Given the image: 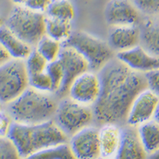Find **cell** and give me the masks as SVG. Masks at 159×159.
Returning a JSON list of instances; mask_svg holds the SVG:
<instances>
[{"label": "cell", "instance_id": "d4e9b609", "mask_svg": "<svg viewBox=\"0 0 159 159\" xmlns=\"http://www.w3.org/2000/svg\"><path fill=\"white\" fill-rule=\"evenodd\" d=\"M46 71L52 81L53 92L57 94L61 88L64 81V71L61 61L59 60H56L52 62H49L47 66Z\"/></svg>", "mask_w": 159, "mask_h": 159}, {"label": "cell", "instance_id": "1f68e13d", "mask_svg": "<svg viewBox=\"0 0 159 159\" xmlns=\"http://www.w3.org/2000/svg\"><path fill=\"white\" fill-rule=\"evenodd\" d=\"M12 58H11L10 54L7 52L6 49H4L3 45L0 43V66L3 65L4 63H6L7 61H9Z\"/></svg>", "mask_w": 159, "mask_h": 159}, {"label": "cell", "instance_id": "ac0fdd59", "mask_svg": "<svg viewBox=\"0 0 159 159\" xmlns=\"http://www.w3.org/2000/svg\"><path fill=\"white\" fill-rule=\"evenodd\" d=\"M140 45L150 54L159 57V21H145L140 27Z\"/></svg>", "mask_w": 159, "mask_h": 159}, {"label": "cell", "instance_id": "52a82bcc", "mask_svg": "<svg viewBox=\"0 0 159 159\" xmlns=\"http://www.w3.org/2000/svg\"><path fill=\"white\" fill-rule=\"evenodd\" d=\"M29 87L25 60L11 59L0 66V103L9 104Z\"/></svg>", "mask_w": 159, "mask_h": 159}, {"label": "cell", "instance_id": "4316f807", "mask_svg": "<svg viewBox=\"0 0 159 159\" xmlns=\"http://www.w3.org/2000/svg\"><path fill=\"white\" fill-rule=\"evenodd\" d=\"M0 159H22L16 145L8 136L0 137Z\"/></svg>", "mask_w": 159, "mask_h": 159}, {"label": "cell", "instance_id": "cb8c5ba5", "mask_svg": "<svg viewBox=\"0 0 159 159\" xmlns=\"http://www.w3.org/2000/svg\"><path fill=\"white\" fill-rule=\"evenodd\" d=\"M25 63L28 76L45 71L49 64L46 59L40 55L36 49H33L32 52L25 60Z\"/></svg>", "mask_w": 159, "mask_h": 159}, {"label": "cell", "instance_id": "ba28073f", "mask_svg": "<svg viewBox=\"0 0 159 159\" xmlns=\"http://www.w3.org/2000/svg\"><path fill=\"white\" fill-rule=\"evenodd\" d=\"M101 92V80L94 71H86L76 78L67 91L69 98L85 106H94Z\"/></svg>", "mask_w": 159, "mask_h": 159}, {"label": "cell", "instance_id": "277c9868", "mask_svg": "<svg viewBox=\"0 0 159 159\" xmlns=\"http://www.w3.org/2000/svg\"><path fill=\"white\" fill-rule=\"evenodd\" d=\"M45 20L44 13L24 5H16L10 11L5 26L26 44L35 47L45 35Z\"/></svg>", "mask_w": 159, "mask_h": 159}, {"label": "cell", "instance_id": "74e56055", "mask_svg": "<svg viewBox=\"0 0 159 159\" xmlns=\"http://www.w3.org/2000/svg\"><path fill=\"white\" fill-rule=\"evenodd\" d=\"M100 159H107V158H104V157H101Z\"/></svg>", "mask_w": 159, "mask_h": 159}, {"label": "cell", "instance_id": "603a6c76", "mask_svg": "<svg viewBox=\"0 0 159 159\" xmlns=\"http://www.w3.org/2000/svg\"><path fill=\"white\" fill-rule=\"evenodd\" d=\"M35 49L49 63L58 60L61 51L62 43L49 38V36L44 35L37 43Z\"/></svg>", "mask_w": 159, "mask_h": 159}, {"label": "cell", "instance_id": "836d02e7", "mask_svg": "<svg viewBox=\"0 0 159 159\" xmlns=\"http://www.w3.org/2000/svg\"><path fill=\"white\" fill-rule=\"evenodd\" d=\"M16 5H24L26 0H11Z\"/></svg>", "mask_w": 159, "mask_h": 159}, {"label": "cell", "instance_id": "3957f363", "mask_svg": "<svg viewBox=\"0 0 159 159\" xmlns=\"http://www.w3.org/2000/svg\"><path fill=\"white\" fill-rule=\"evenodd\" d=\"M8 105L7 112L14 122L24 124H42L52 120L58 103L50 93L28 87Z\"/></svg>", "mask_w": 159, "mask_h": 159}, {"label": "cell", "instance_id": "8d00e7d4", "mask_svg": "<svg viewBox=\"0 0 159 159\" xmlns=\"http://www.w3.org/2000/svg\"><path fill=\"white\" fill-rule=\"evenodd\" d=\"M2 111V103H0V111Z\"/></svg>", "mask_w": 159, "mask_h": 159}, {"label": "cell", "instance_id": "4dcf8cb0", "mask_svg": "<svg viewBox=\"0 0 159 159\" xmlns=\"http://www.w3.org/2000/svg\"><path fill=\"white\" fill-rule=\"evenodd\" d=\"M51 0H26L24 6L28 9L41 13H45Z\"/></svg>", "mask_w": 159, "mask_h": 159}, {"label": "cell", "instance_id": "44dd1931", "mask_svg": "<svg viewBox=\"0 0 159 159\" xmlns=\"http://www.w3.org/2000/svg\"><path fill=\"white\" fill-rule=\"evenodd\" d=\"M44 14L47 17L71 22L74 19L76 11L70 0H51Z\"/></svg>", "mask_w": 159, "mask_h": 159}, {"label": "cell", "instance_id": "83f0119b", "mask_svg": "<svg viewBox=\"0 0 159 159\" xmlns=\"http://www.w3.org/2000/svg\"><path fill=\"white\" fill-rule=\"evenodd\" d=\"M133 3L140 13L146 16L159 15V0H134Z\"/></svg>", "mask_w": 159, "mask_h": 159}, {"label": "cell", "instance_id": "f546056e", "mask_svg": "<svg viewBox=\"0 0 159 159\" xmlns=\"http://www.w3.org/2000/svg\"><path fill=\"white\" fill-rule=\"evenodd\" d=\"M13 119L6 111H0V137H6L9 134Z\"/></svg>", "mask_w": 159, "mask_h": 159}, {"label": "cell", "instance_id": "5bb4252c", "mask_svg": "<svg viewBox=\"0 0 159 159\" xmlns=\"http://www.w3.org/2000/svg\"><path fill=\"white\" fill-rule=\"evenodd\" d=\"M148 154L144 148L136 127L122 129V138L114 159H147Z\"/></svg>", "mask_w": 159, "mask_h": 159}, {"label": "cell", "instance_id": "6da1fadb", "mask_svg": "<svg viewBox=\"0 0 159 159\" xmlns=\"http://www.w3.org/2000/svg\"><path fill=\"white\" fill-rule=\"evenodd\" d=\"M101 92L93 106L98 124L126 123L134 99L147 88L145 75L130 70L117 58L111 59L99 71Z\"/></svg>", "mask_w": 159, "mask_h": 159}, {"label": "cell", "instance_id": "484cf974", "mask_svg": "<svg viewBox=\"0 0 159 159\" xmlns=\"http://www.w3.org/2000/svg\"><path fill=\"white\" fill-rule=\"evenodd\" d=\"M29 87L44 93H54L52 81L46 71L29 76Z\"/></svg>", "mask_w": 159, "mask_h": 159}, {"label": "cell", "instance_id": "30bf717a", "mask_svg": "<svg viewBox=\"0 0 159 159\" xmlns=\"http://www.w3.org/2000/svg\"><path fill=\"white\" fill-rule=\"evenodd\" d=\"M58 60L61 63L64 71V81L57 95L64 97L67 94V91L71 84L75 78L89 70L88 62L79 53L72 47L62 44V49Z\"/></svg>", "mask_w": 159, "mask_h": 159}, {"label": "cell", "instance_id": "7a4b0ae2", "mask_svg": "<svg viewBox=\"0 0 159 159\" xmlns=\"http://www.w3.org/2000/svg\"><path fill=\"white\" fill-rule=\"evenodd\" d=\"M8 137L16 145L21 157L40 150L66 143L68 140V137L52 120L37 124L13 122Z\"/></svg>", "mask_w": 159, "mask_h": 159}, {"label": "cell", "instance_id": "9a60e30c", "mask_svg": "<svg viewBox=\"0 0 159 159\" xmlns=\"http://www.w3.org/2000/svg\"><path fill=\"white\" fill-rule=\"evenodd\" d=\"M140 33L138 26H115L109 33L108 44L117 53L140 45Z\"/></svg>", "mask_w": 159, "mask_h": 159}, {"label": "cell", "instance_id": "e575fe53", "mask_svg": "<svg viewBox=\"0 0 159 159\" xmlns=\"http://www.w3.org/2000/svg\"><path fill=\"white\" fill-rule=\"evenodd\" d=\"M154 119L159 123V105L158 107H157V111H156V114H155V116H154Z\"/></svg>", "mask_w": 159, "mask_h": 159}, {"label": "cell", "instance_id": "4fadbf2b", "mask_svg": "<svg viewBox=\"0 0 159 159\" xmlns=\"http://www.w3.org/2000/svg\"><path fill=\"white\" fill-rule=\"evenodd\" d=\"M116 57L130 70L141 74L159 68V57L150 54L140 45L117 53Z\"/></svg>", "mask_w": 159, "mask_h": 159}, {"label": "cell", "instance_id": "2e32d148", "mask_svg": "<svg viewBox=\"0 0 159 159\" xmlns=\"http://www.w3.org/2000/svg\"><path fill=\"white\" fill-rule=\"evenodd\" d=\"M101 157L114 159L122 138V129L117 124H105L98 129Z\"/></svg>", "mask_w": 159, "mask_h": 159}, {"label": "cell", "instance_id": "8992f818", "mask_svg": "<svg viewBox=\"0 0 159 159\" xmlns=\"http://www.w3.org/2000/svg\"><path fill=\"white\" fill-rule=\"evenodd\" d=\"M55 122L67 137H71L94 120L91 107L80 104L71 98H66L57 105Z\"/></svg>", "mask_w": 159, "mask_h": 159}, {"label": "cell", "instance_id": "9c48e42d", "mask_svg": "<svg viewBox=\"0 0 159 159\" xmlns=\"http://www.w3.org/2000/svg\"><path fill=\"white\" fill-rule=\"evenodd\" d=\"M159 105V96L149 89H145L134 99L127 116L129 126L138 127L154 118Z\"/></svg>", "mask_w": 159, "mask_h": 159}, {"label": "cell", "instance_id": "f1b7e54d", "mask_svg": "<svg viewBox=\"0 0 159 159\" xmlns=\"http://www.w3.org/2000/svg\"><path fill=\"white\" fill-rule=\"evenodd\" d=\"M144 75L146 78L147 89L159 96V68Z\"/></svg>", "mask_w": 159, "mask_h": 159}, {"label": "cell", "instance_id": "7402d4cb", "mask_svg": "<svg viewBox=\"0 0 159 159\" xmlns=\"http://www.w3.org/2000/svg\"><path fill=\"white\" fill-rule=\"evenodd\" d=\"M22 159H76L68 144L51 146L22 157Z\"/></svg>", "mask_w": 159, "mask_h": 159}, {"label": "cell", "instance_id": "d590c367", "mask_svg": "<svg viewBox=\"0 0 159 159\" xmlns=\"http://www.w3.org/2000/svg\"><path fill=\"white\" fill-rule=\"evenodd\" d=\"M3 25H4V24H3V18H2V16H0V27L2 26H3Z\"/></svg>", "mask_w": 159, "mask_h": 159}, {"label": "cell", "instance_id": "e0dca14e", "mask_svg": "<svg viewBox=\"0 0 159 159\" xmlns=\"http://www.w3.org/2000/svg\"><path fill=\"white\" fill-rule=\"evenodd\" d=\"M0 43L12 59L26 60L33 50V47L20 40L5 25L0 27Z\"/></svg>", "mask_w": 159, "mask_h": 159}, {"label": "cell", "instance_id": "d6a6232c", "mask_svg": "<svg viewBox=\"0 0 159 159\" xmlns=\"http://www.w3.org/2000/svg\"><path fill=\"white\" fill-rule=\"evenodd\" d=\"M147 159H159V149L157 150L155 152L150 154Z\"/></svg>", "mask_w": 159, "mask_h": 159}, {"label": "cell", "instance_id": "ffe728a7", "mask_svg": "<svg viewBox=\"0 0 159 159\" xmlns=\"http://www.w3.org/2000/svg\"><path fill=\"white\" fill-rule=\"evenodd\" d=\"M72 33L71 21L46 16L45 35L61 43L67 41Z\"/></svg>", "mask_w": 159, "mask_h": 159}, {"label": "cell", "instance_id": "7c38bea8", "mask_svg": "<svg viewBox=\"0 0 159 159\" xmlns=\"http://www.w3.org/2000/svg\"><path fill=\"white\" fill-rule=\"evenodd\" d=\"M105 19L110 26H137L140 11L129 0H110L105 9Z\"/></svg>", "mask_w": 159, "mask_h": 159}, {"label": "cell", "instance_id": "5b68a950", "mask_svg": "<svg viewBox=\"0 0 159 159\" xmlns=\"http://www.w3.org/2000/svg\"><path fill=\"white\" fill-rule=\"evenodd\" d=\"M72 47L87 61L89 70L100 71L113 59V50L104 40L84 31L72 32L64 43Z\"/></svg>", "mask_w": 159, "mask_h": 159}, {"label": "cell", "instance_id": "8fae6325", "mask_svg": "<svg viewBox=\"0 0 159 159\" xmlns=\"http://www.w3.org/2000/svg\"><path fill=\"white\" fill-rule=\"evenodd\" d=\"M69 146L76 159H100L101 157L98 129L88 126L71 137Z\"/></svg>", "mask_w": 159, "mask_h": 159}, {"label": "cell", "instance_id": "d6986e66", "mask_svg": "<svg viewBox=\"0 0 159 159\" xmlns=\"http://www.w3.org/2000/svg\"><path fill=\"white\" fill-rule=\"evenodd\" d=\"M137 131L148 156L159 149V123L154 118L137 127Z\"/></svg>", "mask_w": 159, "mask_h": 159}]
</instances>
